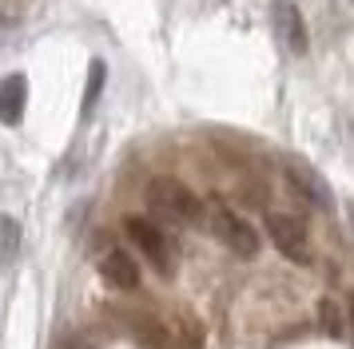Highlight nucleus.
<instances>
[{
  "mask_svg": "<svg viewBox=\"0 0 354 349\" xmlns=\"http://www.w3.org/2000/svg\"><path fill=\"white\" fill-rule=\"evenodd\" d=\"M147 206H151L156 219L176 222V226H195V222L207 219L199 195L192 187H183L179 179H151L147 183Z\"/></svg>",
  "mask_w": 354,
  "mask_h": 349,
  "instance_id": "obj_1",
  "label": "nucleus"
},
{
  "mask_svg": "<svg viewBox=\"0 0 354 349\" xmlns=\"http://www.w3.org/2000/svg\"><path fill=\"white\" fill-rule=\"evenodd\" d=\"M124 230H128L131 246L144 254L147 262H151V270L156 274H163V278H171L179 266V250L176 242H171V235L163 230L156 219H144V215H131V219H124Z\"/></svg>",
  "mask_w": 354,
  "mask_h": 349,
  "instance_id": "obj_2",
  "label": "nucleus"
},
{
  "mask_svg": "<svg viewBox=\"0 0 354 349\" xmlns=\"http://www.w3.org/2000/svg\"><path fill=\"white\" fill-rule=\"evenodd\" d=\"M267 235H271L274 250L283 254L287 262H295V266H310L315 262L310 235H306V226L295 215H287V210H267Z\"/></svg>",
  "mask_w": 354,
  "mask_h": 349,
  "instance_id": "obj_3",
  "label": "nucleus"
},
{
  "mask_svg": "<svg viewBox=\"0 0 354 349\" xmlns=\"http://www.w3.org/2000/svg\"><path fill=\"white\" fill-rule=\"evenodd\" d=\"M207 226H211V235L219 238L235 258H255L259 254V230L243 219L239 210H231V206H211Z\"/></svg>",
  "mask_w": 354,
  "mask_h": 349,
  "instance_id": "obj_4",
  "label": "nucleus"
},
{
  "mask_svg": "<svg viewBox=\"0 0 354 349\" xmlns=\"http://www.w3.org/2000/svg\"><path fill=\"white\" fill-rule=\"evenodd\" d=\"M271 24H274L279 44L287 48L290 56H306V52H310V32H306V20H303V12H299L295 0H274Z\"/></svg>",
  "mask_w": 354,
  "mask_h": 349,
  "instance_id": "obj_5",
  "label": "nucleus"
},
{
  "mask_svg": "<svg viewBox=\"0 0 354 349\" xmlns=\"http://www.w3.org/2000/svg\"><path fill=\"white\" fill-rule=\"evenodd\" d=\"M100 278L112 286V290H140V262L131 258L124 246H108V250L100 254Z\"/></svg>",
  "mask_w": 354,
  "mask_h": 349,
  "instance_id": "obj_6",
  "label": "nucleus"
},
{
  "mask_svg": "<svg viewBox=\"0 0 354 349\" xmlns=\"http://www.w3.org/2000/svg\"><path fill=\"white\" fill-rule=\"evenodd\" d=\"M24 103H28V79L20 72L0 79V123L17 127L24 119Z\"/></svg>",
  "mask_w": 354,
  "mask_h": 349,
  "instance_id": "obj_7",
  "label": "nucleus"
},
{
  "mask_svg": "<svg viewBox=\"0 0 354 349\" xmlns=\"http://www.w3.org/2000/svg\"><path fill=\"white\" fill-rule=\"evenodd\" d=\"M287 171H290V179H295V187L303 190L315 206L326 210V206L335 203V199H330V187H326V179H322V174H315L310 167H303V163H287Z\"/></svg>",
  "mask_w": 354,
  "mask_h": 349,
  "instance_id": "obj_8",
  "label": "nucleus"
},
{
  "mask_svg": "<svg viewBox=\"0 0 354 349\" xmlns=\"http://www.w3.org/2000/svg\"><path fill=\"white\" fill-rule=\"evenodd\" d=\"M20 222L12 215H0V266H12L20 254Z\"/></svg>",
  "mask_w": 354,
  "mask_h": 349,
  "instance_id": "obj_9",
  "label": "nucleus"
},
{
  "mask_svg": "<svg viewBox=\"0 0 354 349\" xmlns=\"http://www.w3.org/2000/svg\"><path fill=\"white\" fill-rule=\"evenodd\" d=\"M104 76H108L104 60H92V68H88V88H84V103H80L84 115H92V108H96L100 92H104Z\"/></svg>",
  "mask_w": 354,
  "mask_h": 349,
  "instance_id": "obj_10",
  "label": "nucleus"
},
{
  "mask_svg": "<svg viewBox=\"0 0 354 349\" xmlns=\"http://www.w3.org/2000/svg\"><path fill=\"white\" fill-rule=\"evenodd\" d=\"M322 317H326V333H342V317L330 301H322Z\"/></svg>",
  "mask_w": 354,
  "mask_h": 349,
  "instance_id": "obj_11",
  "label": "nucleus"
},
{
  "mask_svg": "<svg viewBox=\"0 0 354 349\" xmlns=\"http://www.w3.org/2000/svg\"><path fill=\"white\" fill-rule=\"evenodd\" d=\"M351 326H354V306H351Z\"/></svg>",
  "mask_w": 354,
  "mask_h": 349,
  "instance_id": "obj_12",
  "label": "nucleus"
}]
</instances>
